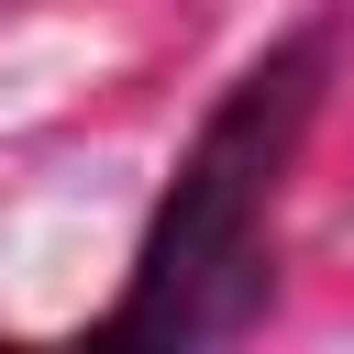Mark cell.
I'll use <instances>...</instances> for the list:
<instances>
[{
    "label": "cell",
    "mask_w": 354,
    "mask_h": 354,
    "mask_svg": "<svg viewBox=\"0 0 354 354\" xmlns=\"http://www.w3.org/2000/svg\"><path fill=\"white\" fill-rule=\"evenodd\" d=\"M343 66V22L310 11L288 22L188 133L144 243H133V288L100 310V343H166V354H199V343H243L277 299V199H288V166L321 122V88Z\"/></svg>",
    "instance_id": "1"
}]
</instances>
